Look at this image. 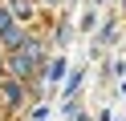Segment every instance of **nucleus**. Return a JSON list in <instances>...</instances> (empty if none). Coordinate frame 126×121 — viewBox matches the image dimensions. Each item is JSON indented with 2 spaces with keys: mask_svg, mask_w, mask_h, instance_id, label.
<instances>
[{
  "mask_svg": "<svg viewBox=\"0 0 126 121\" xmlns=\"http://www.w3.org/2000/svg\"><path fill=\"white\" fill-rule=\"evenodd\" d=\"M49 77H53V81L65 77V61H53V65H49Z\"/></svg>",
  "mask_w": 126,
  "mask_h": 121,
  "instance_id": "f257e3e1",
  "label": "nucleus"
}]
</instances>
